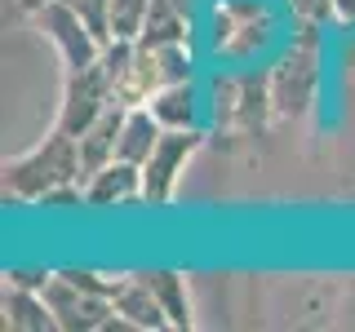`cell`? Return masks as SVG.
I'll list each match as a JSON object with an SVG mask.
<instances>
[{"label":"cell","mask_w":355,"mask_h":332,"mask_svg":"<svg viewBox=\"0 0 355 332\" xmlns=\"http://www.w3.org/2000/svg\"><path fill=\"white\" fill-rule=\"evenodd\" d=\"M80 173H85L80 169V138L53 129L36 151L5 164V191L14 199H49L67 182H76Z\"/></svg>","instance_id":"6da1fadb"},{"label":"cell","mask_w":355,"mask_h":332,"mask_svg":"<svg viewBox=\"0 0 355 332\" xmlns=\"http://www.w3.org/2000/svg\"><path fill=\"white\" fill-rule=\"evenodd\" d=\"M116 102L111 93V80L103 71V62H89V66H76L67 71V84H62V102H58V129L80 138V133L94 124L103 111Z\"/></svg>","instance_id":"7a4b0ae2"},{"label":"cell","mask_w":355,"mask_h":332,"mask_svg":"<svg viewBox=\"0 0 355 332\" xmlns=\"http://www.w3.org/2000/svg\"><path fill=\"white\" fill-rule=\"evenodd\" d=\"M315 75H320V58H315V40L306 36L271 71V111L275 116H288V120L302 116L311 107V98H315Z\"/></svg>","instance_id":"3957f363"},{"label":"cell","mask_w":355,"mask_h":332,"mask_svg":"<svg viewBox=\"0 0 355 332\" xmlns=\"http://www.w3.org/2000/svg\"><path fill=\"white\" fill-rule=\"evenodd\" d=\"M44 302H49L58 328H67V332H98L116 315L111 293H94V288L76 284L71 275H53V279L44 284Z\"/></svg>","instance_id":"277c9868"},{"label":"cell","mask_w":355,"mask_h":332,"mask_svg":"<svg viewBox=\"0 0 355 332\" xmlns=\"http://www.w3.org/2000/svg\"><path fill=\"white\" fill-rule=\"evenodd\" d=\"M31 22H36L44 36H49V44L58 49V58L67 62V71L98 62V53H103V40L89 31V22L76 14L67 0H49V5H44Z\"/></svg>","instance_id":"5b68a950"},{"label":"cell","mask_w":355,"mask_h":332,"mask_svg":"<svg viewBox=\"0 0 355 332\" xmlns=\"http://www.w3.org/2000/svg\"><path fill=\"white\" fill-rule=\"evenodd\" d=\"M196 147H200L196 129H164L160 142H155V151L147 155V164H142V199L164 204V199L173 195V186H178V177H182L187 160L196 155Z\"/></svg>","instance_id":"8992f818"},{"label":"cell","mask_w":355,"mask_h":332,"mask_svg":"<svg viewBox=\"0 0 355 332\" xmlns=\"http://www.w3.org/2000/svg\"><path fill=\"white\" fill-rule=\"evenodd\" d=\"M125 116H129V107H125V102H111L103 116H98L94 124L80 133V169H85V177H94L98 169H107V164L116 160V147H120V129H125Z\"/></svg>","instance_id":"52a82bcc"},{"label":"cell","mask_w":355,"mask_h":332,"mask_svg":"<svg viewBox=\"0 0 355 332\" xmlns=\"http://www.w3.org/2000/svg\"><path fill=\"white\" fill-rule=\"evenodd\" d=\"M85 204L94 208H111V204H129V199H142V164L129 160H111L107 169H98L85 182Z\"/></svg>","instance_id":"ba28073f"},{"label":"cell","mask_w":355,"mask_h":332,"mask_svg":"<svg viewBox=\"0 0 355 332\" xmlns=\"http://www.w3.org/2000/svg\"><path fill=\"white\" fill-rule=\"evenodd\" d=\"M111 306H116V315H125V324H133V328H164L169 324L160 297L151 293V284L142 279V275L111 288Z\"/></svg>","instance_id":"9c48e42d"},{"label":"cell","mask_w":355,"mask_h":332,"mask_svg":"<svg viewBox=\"0 0 355 332\" xmlns=\"http://www.w3.org/2000/svg\"><path fill=\"white\" fill-rule=\"evenodd\" d=\"M5 328L14 332H44V328H58L49 302H44L40 288H18L5 284Z\"/></svg>","instance_id":"30bf717a"},{"label":"cell","mask_w":355,"mask_h":332,"mask_svg":"<svg viewBox=\"0 0 355 332\" xmlns=\"http://www.w3.org/2000/svg\"><path fill=\"white\" fill-rule=\"evenodd\" d=\"M164 124L155 120L151 107H129L125 116V129H120V147H116V160H129V164H147V155L155 151Z\"/></svg>","instance_id":"8fae6325"},{"label":"cell","mask_w":355,"mask_h":332,"mask_svg":"<svg viewBox=\"0 0 355 332\" xmlns=\"http://www.w3.org/2000/svg\"><path fill=\"white\" fill-rule=\"evenodd\" d=\"M187 40V14L178 0H151L147 9V27H142L138 44L142 49H164V44H182Z\"/></svg>","instance_id":"7c38bea8"},{"label":"cell","mask_w":355,"mask_h":332,"mask_svg":"<svg viewBox=\"0 0 355 332\" xmlns=\"http://www.w3.org/2000/svg\"><path fill=\"white\" fill-rule=\"evenodd\" d=\"M155 120L164 129H191L196 124V93H191V80H178V84H164L160 93H151Z\"/></svg>","instance_id":"4fadbf2b"},{"label":"cell","mask_w":355,"mask_h":332,"mask_svg":"<svg viewBox=\"0 0 355 332\" xmlns=\"http://www.w3.org/2000/svg\"><path fill=\"white\" fill-rule=\"evenodd\" d=\"M142 279H147V284H151V293L160 297L164 315H169V328H191V306H187V288H182V279H178L173 270H151V275H142Z\"/></svg>","instance_id":"5bb4252c"},{"label":"cell","mask_w":355,"mask_h":332,"mask_svg":"<svg viewBox=\"0 0 355 332\" xmlns=\"http://www.w3.org/2000/svg\"><path fill=\"white\" fill-rule=\"evenodd\" d=\"M151 0H111V40H133L138 44L142 27H147Z\"/></svg>","instance_id":"9a60e30c"},{"label":"cell","mask_w":355,"mask_h":332,"mask_svg":"<svg viewBox=\"0 0 355 332\" xmlns=\"http://www.w3.org/2000/svg\"><path fill=\"white\" fill-rule=\"evenodd\" d=\"M151 53H155V71H160L164 84L191 80V53H187V44H164V49H151Z\"/></svg>","instance_id":"2e32d148"},{"label":"cell","mask_w":355,"mask_h":332,"mask_svg":"<svg viewBox=\"0 0 355 332\" xmlns=\"http://www.w3.org/2000/svg\"><path fill=\"white\" fill-rule=\"evenodd\" d=\"M67 5L89 22V31H94L103 44L111 40V0H67Z\"/></svg>","instance_id":"e0dca14e"},{"label":"cell","mask_w":355,"mask_h":332,"mask_svg":"<svg viewBox=\"0 0 355 332\" xmlns=\"http://www.w3.org/2000/svg\"><path fill=\"white\" fill-rule=\"evenodd\" d=\"M293 5L297 22H306V27H320V22L338 18V9H333V0H288Z\"/></svg>","instance_id":"ac0fdd59"},{"label":"cell","mask_w":355,"mask_h":332,"mask_svg":"<svg viewBox=\"0 0 355 332\" xmlns=\"http://www.w3.org/2000/svg\"><path fill=\"white\" fill-rule=\"evenodd\" d=\"M53 275H27V270H9L5 275V284H18V288H40L44 293V284H49Z\"/></svg>","instance_id":"d6986e66"},{"label":"cell","mask_w":355,"mask_h":332,"mask_svg":"<svg viewBox=\"0 0 355 332\" xmlns=\"http://www.w3.org/2000/svg\"><path fill=\"white\" fill-rule=\"evenodd\" d=\"M44 5H49V0H5V9H14V14H27V18H36Z\"/></svg>","instance_id":"ffe728a7"},{"label":"cell","mask_w":355,"mask_h":332,"mask_svg":"<svg viewBox=\"0 0 355 332\" xmlns=\"http://www.w3.org/2000/svg\"><path fill=\"white\" fill-rule=\"evenodd\" d=\"M333 9H338V18L355 22V0H333Z\"/></svg>","instance_id":"44dd1931"}]
</instances>
